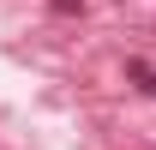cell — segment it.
I'll return each mask as SVG.
<instances>
[{
  "instance_id": "6da1fadb",
  "label": "cell",
  "mask_w": 156,
  "mask_h": 150,
  "mask_svg": "<svg viewBox=\"0 0 156 150\" xmlns=\"http://www.w3.org/2000/svg\"><path fill=\"white\" fill-rule=\"evenodd\" d=\"M132 78H138V90H150V96H156V72L144 66V60H132Z\"/></svg>"
}]
</instances>
